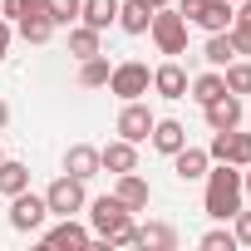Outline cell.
I'll return each mask as SVG.
<instances>
[{
  "mask_svg": "<svg viewBox=\"0 0 251 251\" xmlns=\"http://www.w3.org/2000/svg\"><path fill=\"white\" fill-rule=\"evenodd\" d=\"M89 231L99 246H138V226H133V212L123 207L113 192L108 197H89Z\"/></svg>",
  "mask_w": 251,
  "mask_h": 251,
  "instance_id": "obj_1",
  "label": "cell"
},
{
  "mask_svg": "<svg viewBox=\"0 0 251 251\" xmlns=\"http://www.w3.org/2000/svg\"><path fill=\"white\" fill-rule=\"evenodd\" d=\"M202 182H207V192H202V212H207L212 222H231V212L246 202V192H241V168H231V163H212Z\"/></svg>",
  "mask_w": 251,
  "mask_h": 251,
  "instance_id": "obj_2",
  "label": "cell"
},
{
  "mask_svg": "<svg viewBox=\"0 0 251 251\" xmlns=\"http://www.w3.org/2000/svg\"><path fill=\"white\" fill-rule=\"evenodd\" d=\"M148 35H153V45H158V54H168V59H177V54H187V20L173 10V5H163V10H153V20H148Z\"/></svg>",
  "mask_w": 251,
  "mask_h": 251,
  "instance_id": "obj_3",
  "label": "cell"
},
{
  "mask_svg": "<svg viewBox=\"0 0 251 251\" xmlns=\"http://www.w3.org/2000/svg\"><path fill=\"white\" fill-rule=\"evenodd\" d=\"M45 202H50V217H74V212H84V207H89V182H84V177L59 173V177L45 187Z\"/></svg>",
  "mask_w": 251,
  "mask_h": 251,
  "instance_id": "obj_4",
  "label": "cell"
},
{
  "mask_svg": "<svg viewBox=\"0 0 251 251\" xmlns=\"http://www.w3.org/2000/svg\"><path fill=\"white\" fill-rule=\"evenodd\" d=\"M10 231H20V236H30V231H40L45 222H50V202H45V192H15L10 197Z\"/></svg>",
  "mask_w": 251,
  "mask_h": 251,
  "instance_id": "obj_5",
  "label": "cell"
},
{
  "mask_svg": "<svg viewBox=\"0 0 251 251\" xmlns=\"http://www.w3.org/2000/svg\"><path fill=\"white\" fill-rule=\"evenodd\" d=\"M148 89H153V69H148L143 59H123V64L108 69V94H118L123 103H128V99H143Z\"/></svg>",
  "mask_w": 251,
  "mask_h": 251,
  "instance_id": "obj_6",
  "label": "cell"
},
{
  "mask_svg": "<svg viewBox=\"0 0 251 251\" xmlns=\"http://www.w3.org/2000/svg\"><path fill=\"white\" fill-rule=\"evenodd\" d=\"M207 158H212V163H231V168H251V133H241V128L212 133Z\"/></svg>",
  "mask_w": 251,
  "mask_h": 251,
  "instance_id": "obj_7",
  "label": "cell"
},
{
  "mask_svg": "<svg viewBox=\"0 0 251 251\" xmlns=\"http://www.w3.org/2000/svg\"><path fill=\"white\" fill-rule=\"evenodd\" d=\"M153 123H158V113H153L143 99H128V103H123V113H118V138H128V143H148Z\"/></svg>",
  "mask_w": 251,
  "mask_h": 251,
  "instance_id": "obj_8",
  "label": "cell"
},
{
  "mask_svg": "<svg viewBox=\"0 0 251 251\" xmlns=\"http://www.w3.org/2000/svg\"><path fill=\"white\" fill-rule=\"evenodd\" d=\"M241 94H217L212 103H202V118L212 133H226V128H241Z\"/></svg>",
  "mask_w": 251,
  "mask_h": 251,
  "instance_id": "obj_9",
  "label": "cell"
},
{
  "mask_svg": "<svg viewBox=\"0 0 251 251\" xmlns=\"http://www.w3.org/2000/svg\"><path fill=\"white\" fill-rule=\"evenodd\" d=\"M187 69L177 64V59H163L158 69H153V94L158 99H168V103H177V99H187Z\"/></svg>",
  "mask_w": 251,
  "mask_h": 251,
  "instance_id": "obj_10",
  "label": "cell"
},
{
  "mask_svg": "<svg viewBox=\"0 0 251 251\" xmlns=\"http://www.w3.org/2000/svg\"><path fill=\"white\" fill-rule=\"evenodd\" d=\"M113 197L128 207V212H148V202H153V187H148V177L133 168V173H118V182H113Z\"/></svg>",
  "mask_w": 251,
  "mask_h": 251,
  "instance_id": "obj_11",
  "label": "cell"
},
{
  "mask_svg": "<svg viewBox=\"0 0 251 251\" xmlns=\"http://www.w3.org/2000/svg\"><path fill=\"white\" fill-rule=\"evenodd\" d=\"M99 168L103 173H133L138 168V143H128V138H113V143H103L99 148Z\"/></svg>",
  "mask_w": 251,
  "mask_h": 251,
  "instance_id": "obj_12",
  "label": "cell"
},
{
  "mask_svg": "<svg viewBox=\"0 0 251 251\" xmlns=\"http://www.w3.org/2000/svg\"><path fill=\"white\" fill-rule=\"evenodd\" d=\"M207 168H212L207 148H192V143H182V148L173 153V173H177V182H202V177H207Z\"/></svg>",
  "mask_w": 251,
  "mask_h": 251,
  "instance_id": "obj_13",
  "label": "cell"
},
{
  "mask_svg": "<svg viewBox=\"0 0 251 251\" xmlns=\"http://www.w3.org/2000/svg\"><path fill=\"white\" fill-rule=\"evenodd\" d=\"M148 143H153L163 158H173V153L187 143V123H177V118H158V123H153V133H148Z\"/></svg>",
  "mask_w": 251,
  "mask_h": 251,
  "instance_id": "obj_14",
  "label": "cell"
},
{
  "mask_svg": "<svg viewBox=\"0 0 251 251\" xmlns=\"http://www.w3.org/2000/svg\"><path fill=\"white\" fill-rule=\"evenodd\" d=\"M231 20H236V5H231V0H207V5L192 15V25H197V30H207V35L231 30Z\"/></svg>",
  "mask_w": 251,
  "mask_h": 251,
  "instance_id": "obj_15",
  "label": "cell"
},
{
  "mask_svg": "<svg viewBox=\"0 0 251 251\" xmlns=\"http://www.w3.org/2000/svg\"><path fill=\"white\" fill-rule=\"evenodd\" d=\"M64 173H69V177H84V182L99 177V173H103V168H99V148H94V143H74V148L64 153Z\"/></svg>",
  "mask_w": 251,
  "mask_h": 251,
  "instance_id": "obj_16",
  "label": "cell"
},
{
  "mask_svg": "<svg viewBox=\"0 0 251 251\" xmlns=\"http://www.w3.org/2000/svg\"><path fill=\"white\" fill-rule=\"evenodd\" d=\"M40 241H45V246H94V231L79 226L74 217H59V226H50Z\"/></svg>",
  "mask_w": 251,
  "mask_h": 251,
  "instance_id": "obj_17",
  "label": "cell"
},
{
  "mask_svg": "<svg viewBox=\"0 0 251 251\" xmlns=\"http://www.w3.org/2000/svg\"><path fill=\"white\" fill-rule=\"evenodd\" d=\"M148 20H153V10L143 5V0H118V30L123 35H148Z\"/></svg>",
  "mask_w": 251,
  "mask_h": 251,
  "instance_id": "obj_18",
  "label": "cell"
},
{
  "mask_svg": "<svg viewBox=\"0 0 251 251\" xmlns=\"http://www.w3.org/2000/svg\"><path fill=\"white\" fill-rule=\"evenodd\" d=\"M69 54L74 59H89V54H103V30H94V25H69Z\"/></svg>",
  "mask_w": 251,
  "mask_h": 251,
  "instance_id": "obj_19",
  "label": "cell"
},
{
  "mask_svg": "<svg viewBox=\"0 0 251 251\" xmlns=\"http://www.w3.org/2000/svg\"><path fill=\"white\" fill-rule=\"evenodd\" d=\"M202 59H207V69H226V64H231V59H241V54H236L231 35H226V30H217V35H207V45H202Z\"/></svg>",
  "mask_w": 251,
  "mask_h": 251,
  "instance_id": "obj_20",
  "label": "cell"
},
{
  "mask_svg": "<svg viewBox=\"0 0 251 251\" xmlns=\"http://www.w3.org/2000/svg\"><path fill=\"white\" fill-rule=\"evenodd\" d=\"M217 94H226V79H222V69H207V74H197L192 84H187V99L202 108V103H212Z\"/></svg>",
  "mask_w": 251,
  "mask_h": 251,
  "instance_id": "obj_21",
  "label": "cell"
},
{
  "mask_svg": "<svg viewBox=\"0 0 251 251\" xmlns=\"http://www.w3.org/2000/svg\"><path fill=\"white\" fill-rule=\"evenodd\" d=\"M138 246H148V251H173V246H177V226H168V222H143V226H138Z\"/></svg>",
  "mask_w": 251,
  "mask_h": 251,
  "instance_id": "obj_22",
  "label": "cell"
},
{
  "mask_svg": "<svg viewBox=\"0 0 251 251\" xmlns=\"http://www.w3.org/2000/svg\"><path fill=\"white\" fill-rule=\"evenodd\" d=\"M79 20L94 25V30H113V20H118V0H84V5H79Z\"/></svg>",
  "mask_w": 251,
  "mask_h": 251,
  "instance_id": "obj_23",
  "label": "cell"
},
{
  "mask_svg": "<svg viewBox=\"0 0 251 251\" xmlns=\"http://www.w3.org/2000/svg\"><path fill=\"white\" fill-rule=\"evenodd\" d=\"M15 30H20V40H25V45H50L59 25H54L50 15H25V20H15Z\"/></svg>",
  "mask_w": 251,
  "mask_h": 251,
  "instance_id": "obj_24",
  "label": "cell"
},
{
  "mask_svg": "<svg viewBox=\"0 0 251 251\" xmlns=\"http://www.w3.org/2000/svg\"><path fill=\"white\" fill-rule=\"evenodd\" d=\"M30 187V168L15 163V158H0V197H15Z\"/></svg>",
  "mask_w": 251,
  "mask_h": 251,
  "instance_id": "obj_25",
  "label": "cell"
},
{
  "mask_svg": "<svg viewBox=\"0 0 251 251\" xmlns=\"http://www.w3.org/2000/svg\"><path fill=\"white\" fill-rule=\"evenodd\" d=\"M108 59L103 54H89V59H79V84L84 89H108Z\"/></svg>",
  "mask_w": 251,
  "mask_h": 251,
  "instance_id": "obj_26",
  "label": "cell"
},
{
  "mask_svg": "<svg viewBox=\"0 0 251 251\" xmlns=\"http://www.w3.org/2000/svg\"><path fill=\"white\" fill-rule=\"evenodd\" d=\"M222 79H226V94H251V59H231Z\"/></svg>",
  "mask_w": 251,
  "mask_h": 251,
  "instance_id": "obj_27",
  "label": "cell"
},
{
  "mask_svg": "<svg viewBox=\"0 0 251 251\" xmlns=\"http://www.w3.org/2000/svg\"><path fill=\"white\" fill-rule=\"evenodd\" d=\"M0 15H5L10 25L25 20V15H45V0H0Z\"/></svg>",
  "mask_w": 251,
  "mask_h": 251,
  "instance_id": "obj_28",
  "label": "cell"
},
{
  "mask_svg": "<svg viewBox=\"0 0 251 251\" xmlns=\"http://www.w3.org/2000/svg\"><path fill=\"white\" fill-rule=\"evenodd\" d=\"M79 5H84V0H45V15L54 25H74L79 20Z\"/></svg>",
  "mask_w": 251,
  "mask_h": 251,
  "instance_id": "obj_29",
  "label": "cell"
},
{
  "mask_svg": "<svg viewBox=\"0 0 251 251\" xmlns=\"http://www.w3.org/2000/svg\"><path fill=\"white\" fill-rule=\"evenodd\" d=\"M197 246L202 251H236V236H231V226H212V231H202Z\"/></svg>",
  "mask_w": 251,
  "mask_h": 251,
  "instance_id": "obj_30",
  "label": "cell"
},
{
  "mask_svg": "<svg viewBox=\"0 0 251 251\" xmlns=\"http://www.w3.org/2000/svg\"><path fill=\"white\" fill-rule=\"evenodd\" d=\"M231 236H236V246H251V212L246 207L231 212Z\"/></svg>",
  "mask_w": 251,
  "mask_h": 251,
  "instance_id": "obj_31",
  "label": "cell"
},
{
  "mask_svg": "<svg viewBox=\"0 0 251 251\" xmlns=\"http://www.w3.org/2000/svg\"><path fill=\"white\" fill-rule=\"evenodd\" d=\"M226 35H231V45H236V54H241V59H251V25H241V20H231V30H226Z\"/></svg>",
  "mask_w": 251,
  "mask_h": 251,
  "instance_id": "obj_32",
  "label": "cell"
},
{
  "mask_svg": "<svg viewBox=\"0 0 251 251\" xmlns=\"http://www.w3.org/2000/svg\"><path fill=\"white\" fill-rule=\"evenodd\" d=\"M10 35H15V30H10V20L0 15V64H5V54H10Z\"/></svg>",
  "mask_w": 251,
  "mask_h": 251,
  "instance_id": "obj_33",
  "label": "cell"
},
{
  "mask_svg": "<svg viewBox=\"0 0 251 251\" xmlns=\"http://www.w3.org/2000/svg\"><path fill=\"white\" fill-rule=\"evenodd\" d=\"M202 5H207V0H177V15H182V20H187V25H192V15H197V10H202Z\"/></svg>",
  "mask_w": 251,
  "mask_h": 251,
  "instance_id": "obj_34",
  "label": "cell"
},
{
  "mask_svg": "<svg viewBox=\"0 0 251 251\" xmlns=\"http://www.w3.org/2000/svg\"><path fill=\"white\" fill-rule=\"evenodd\" d=\"M236 20H241V25H251V0H236Z\"/></svg>",
  "mask_w": 251,
  "mask_h": 251,
  "instance_id": "obj_35",
  "label": "cell"
},
{
  "mask_svg": "<svg viewBox=\"0 0 251 251\" xmlns=\"http://www.w3.org/2000/svg\"><path fill=\"white\" fill-rule=\"evenodd\" d=\"M241 192L251 197V168H241Z\"/></svg>",
  "mask_w": 251,
  "mask_h": 251,
  "instance_id": "obj_36",
  "label": "cell"
},
{
  "mask_svg": "<svg viewBox=\"0 0 251 251\" xmlns=\"http://www.w3.org/2000/svg\"><path fill=\"white\" fill-rule=\"evenodd\" d=\"M5 123H10V103H5V99H0V128H5Z\"/></svg>",
  "mask_w": 251,
  "mask_h": 251,
  "instance_id": "obj_37",
  "label": "cell"
},
{
  "mask_svg": "<svg viewBox=\"0 0 251 251\" xmlns=\"http://www.w3.org/2000/svg\"><path fill=\"white\" fill-rule=\"evenodd\" d=\"M143 5H148V10H163V5H173V0H143Z\"/></svg>",
  "mask_w": 251,
  "mask_h": 251,
  "instance_id": "obj_38",
  "label": "cell"
},
{
  "mask_svg": "<svg viewBox=\"0 0 251 251\" xmlns=\"http://www.w3.org/2000/svg\"><path fill=\"white\" fill-rule=\"evenodd\" d=\"M0 158H5V148H0Z\"/></svg>",
  "mask_w": 251,
  "mask_h": 251,
  "instance_id": "obj_39",
  "label": "cell"
},
{
  "mask_svg": "<svg viewBox=\"0 0 251 251\" xmlns=\"http://www.w3.org/2000/svg\"><path fill=\"white\" fill-rule=\"evenodd\" d=\"M231 5H236V0H231Z\"/></svg>",
  "mask_w": 251,
  "mask_h": 251,
  "instance_id": "obj_40",
  "label": "cell"
}]
</instances>
